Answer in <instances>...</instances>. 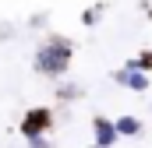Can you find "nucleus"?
I'll list each match as a JSON object with an SVG mask.
<instances>
[{"instance_id":"obj_10","label":"nucleus","mask_w":152,"mask_h":148,"mask_svg":"<svg viewBox=\"0 0 152 148\" xmlns=\"http://www.w3.org/2000/svg\"><path fill=\"white\" fill-rule=\"evenodd\" d=\"M85 148H96V145H85Z\"/></svg>"},{"instance_id":"obj_9","label":"nucleus","mask_w":152,"mask_h":148,"mask_svg":"<svg viewBox=\"0 0 152 148\" xmlns=\"http://www.w3.org/2000/svg\"><path fill=\"white\" fill-rule=\"evenodd\" d=\"M25 145L28 148H53V141H50V134H46V138H25Z\"/></svg>"},{"instance_id":"obj_3","label":"nucleus","mask_w":152,"mask_h":148,"mask_svg":"<svg viewBox=\"0 0 152 148\" xmlns=\"http://www.w3.org/2000/svg\"><path fill=\"white\" fill-rule=\"evenodd\" d=\"M117 141H120V134H117V123L110 120V116H92V145L96 148H113Z\"/></svg>"},{"instance_id":"obj_1","label":"nucleus","mask_w":152,"mask_h":148,"mask_svg":"<svg viewBox=\"0 0 152 148\" xmlns=\"http://www.w3.org/2000/svg\"><path fill=\"white\" fill-rule=\"evenodd\" d=\"M71 60H75V42L64 36H50L46 42L36 46V57H32V67L42 78H64L71 71Z\"/></svg>"},{"instance_id":"obj_5","label":"nucleus","mask_w":152,"mask_h":148,"mask_svg":"<svg viewBox=\"0 0 152 148\" xmlns=\"http://www.w3.org/2000/svg\"><path fill=\"white\" fill-rule=\"evenodd\" d=\"M117 134L120 138H142V131H145V123L138 120V116H131V113H124V116H117Z\"/></svg>"},{"instance_id":"obj_8","label":"nucleus","mask_w":152,"mask_h":148,"mask_svg":"<svg viewBox=\"0 0 152 148\" xmlns=\"http://www.w3.org/2000/svg\"><path fill=\"white\" fill-rule=\"evenodd\" d=\"M99 18H103V4H96V7H88V11H81V25H85V28H96V25H99Z\"/></svg>"},{"instance_id":"obj_2","label":"nucleus","mask_w":152,"mask_h":148,"mask_svg":"<svg viewBox=\"0 0 152 148\" xmlns=\"http://www.w3.org/2000/svg\"><path fill=\"white\" fill-rule=\"evenodd\" d=\"M53 123H57V116H53L50 106H32V110H25V116L18 120V134L21 138H46L53 131Z\"/></svg>"},{"instance_id":"obj_6","label":"nucleus","mask_w":152,"mask_h":148,"mask_svg":"<svg viewBox=\"0 0 152 148\" xmlns=\"http://www.w3.org/2000/svg\"><path fill=\"white\" fill-rule=\"evenodd\" d=\"M124 67H131V71H145L152 74V49H145V53H138V57H131Z\"/></svg>"},{"instance_id":"obj_7","label":"nucleus","mask_w":152,"mask_h":148,"mask_svg":"<svg viewBox=\"0 0 152 148\" xmlns=\"http://www.w3.org/2000/svg\"><path fill=\"white\" fill-rule=\"evenodd\" d=\"M57 99L60 102H75V99H81V85H57Z\"/></svg>"},{"instance_id":"obj_4","label":"nucleus","mask_w":152,"mask_h":148,"mask_svg":"<svg viewBox=\"0 0 152 148\" xmlns=\"http://www.w3.org/2000/svg\"><path fill=\"white\" fill-rule=\"evenodd\" d=\"M113 81L127 92H149V74L145 71H131V67H120L113 71Z\"/></svg>"}]
</instances>
